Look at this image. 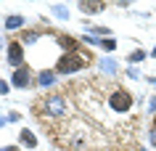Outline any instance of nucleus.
Listing matches in <instances>:
<instances>
[{
    "label": "nucleus",
    "instance_id": "nucleus-1",
    "mask_svg": "<svg viewBox=\"0 0 156 151\" xmlns=\"http://www.w3.org/2000/svg\"><path fill=\"white\" fill-rule=\"evenodd\" d=\"M85 64H87V56H85V53H80V50H74V53H64V56L58 59L56 69L61 72V74H69V72H77V69H82Z\"/></svg>",
    "mask_w": 156,
    "mask_h": 151
},
{
    "label": "nucleus",
    "instance_id": "nucleus-2",
    "mask_svg": "<svg viewBox=\"0 0 156 151\" xmlns=\"http://www.w3.org/2000/svg\"><path fill=\"white\" fill-rule=\"evenodd\" d=\"M108 106L114 111H119V114H122V111H130L132 109V95L124 90V88H119V90H114L108 95Z\"/></svg>",
    "mask_w": 156,
    "mask_h": 151
},
{
    "label": "nucleus",
    "instance_id": "nucleus-3",
    "mask_svg": "<svg viewBox=\"0 0 156 151\" xmlns=\"http://www.w3.org/2000/svg\"><path fill=\"white\" fill-rule=\"evenodd\" d=\"M8 61H11V67H21L24 64V45L21 42H11L8 45Z\"/></svg>",
    "mask_w": 156,
    "mask_h": 151
},
{
    "label": "nucleus",
    "instance_id": "nucleus-4",
    "mask_svg": "<svg viewBox=\"0 0 156 151\" xmlns=\"http://www.w3.org/2000/svg\"><path fill=\"white\" fill-rule=\"evenodd\" d=\"M11 82L16 85V88H27V85L32 82V74H29V69H24V67L13 69V72H11Z\"/></svg>",
    "mask_w": 156,
    "mask_h": 151
},
{
    "label": "nucleus",
    "instance_id": "nucleus-5",
    "mask_svg": "<svg viewBox=\"0 0 156 151\" xmlns=\"http://www.w3.org/2000/svg\"><path fill=\"white\" fill-rule=\"evenodd\" d=\"M58 45H64L66 53H74V50H80V42L74 40V37H69V34H58Z\"/></svg>",
    "mask_w": 156,
    "mask_h": 151
},
{
    "label": "nucleus",
    "instance_id": "nucleus-6",
    "mask_svg": "<svg viewBox=\"0 0 156 151\" xmlns=\"http://www.w3.org/2000/svg\"><path fill=\"white\" fill-rule=\"evenodd\" d=\"M82 13H101L103 11V3H90V0H82V3H77Z\"/></svg>",
    "mask_w": 156,
    "mask_h": 151
},
{
    "label": "nucleus",
    "instance_id": "nucleus-7",
    "mask_svg": "<svg viewBox=\"0 0 156 151\" xmlns=\"http://www.w3.org/2000/svg\"><path fill=\"white\" fill-rule=\"evenodd\" d=\"M48 109H50V114H61L64 111V101L53 95V98H48Z\"/></svg>",
    "mask_w": 156,
    "mask_h": 151
},
{
    "label": "nucleus",
    "instance_id": "nucleus-8",
    "mask_svg": "<svg viewBox=\"0 0 156 151\" xmlns=\"http://www.w3.org/2000/svg\"><path fill=\"white\" fill-rule=\"evenodd\" d=\"M21 143H24V146H29V149H34V146H37V138L32 135V130H21Z\"/></svg>",
    "mask_w": 156,
    "mask_h": 151
},
{
    "label": "nucleus",
    "instance_id": "nucleus-9",
    "mask_svg": "<svg viewBox=\"0 0 156 151\" xmlns=\"http://www.w3.org/2000/svg\"><path fill=\"white\" fill-rule=\"evenodd\" d=\"M21 24H24V19H21V16H8V19H5V29H19Z\"/></svg>",
    "mask_w": 156,
    "mask_h": 151
},
{
    "label": "nucleus",
    "instance_id": "nucleus-10",
    "mask_svg": "<svg viewBox=\"0 0 156 151\" xmlns=\"http://www.w3.org/2000/svg\"><path fill=\"white\" fill-rule=\"evenodd\" d=\"M53 77H56L53 72H42V74H40V85H50V82H53Z\"/></svg>",
    "mask_w": 156,
    "mask_h": 151
},
{
    "label": "nucleus",
    "instance_id": "nucleus-11",
    "mask_svg": "<svg viewBox=\"0 0 156 151\" xmlns=\"http://www.w3.org/2000/svg\"><path fill=\"white\" fill-rule=\"evenodd\" d=\"M101 48L106 50V53H111V50H114L116 45H114V40H103V42H101Z\"/></svg>",
    "mask_w": 156,
    "mask_h": 151
},
{
    "label": "nucleus",
    "instance_id": "nucleus-12",
    "mask_svg": "<svg viewBox=\"0 0 156 151\" xmlns=\"http://www.w3.org/2000/svg\"><path fill=\"white\" fill-rule=\"evenodd\" d=\"M37 40H40V34H37V32H27L24 34V42H37Z\"/></svg>",
    "mask_w": 156,
    "mask_h": 151
},
{
    "label": "nucleus",
    "instance_id": "nucleus-13",
    "mask_svg": "<svg viewBox=\"0 0 156 151\" xmlns=\"http://www.w3.org/2000/svg\"><path fill=\"white\" fill-rule=\"evenodd\" d=\"M143 56H146L143 50H135V53H130V61H143Z\"/></svg>",
    "mask_w": 156,
    "mask_h": 151
},
{
    "label": "nucleus",
    "instance_id": "nucleus-14",
    "mask_svg": "<svg viewBox=\"0 0 156 151\" xmlns=\"http://www.w3.org/2000/svg\"><path fill=\"white\" fill-rule=\"evenodd\" d=\"M3 151H19V149H16V146H5Z\"/></svg>",
    "mask_w": 156,
    "mask_h": 151
},
{
    "label": "nucleus",
    "instance_id": "nucleus-15",
    "mask_svg": "<svg viewBox=\"0 0 156 151\" xmlns=\"http://www.w3.org/2000/svg\"><path fill=\"white\" fill-rule=\"evenodd\" d=\"M151 138H154V143H156V127H154V135H151Z\"/></svg>",
    "mask_w": 156,
    "mask_h": 151
},
{
    "label": "nucleus",
    "instance_id": "nucleus-16",
    "mask_svg": "<svg viewBox=\"0 0 156 151\" xmlns=\"http://www.w3.org/2000/svg\"><path fill=\"white\" fill-rule=\"evenodd\" d=\"M154 56H156V48H154Z\"/></svg>",
    "mask_w": 156,
    "mask_h": 151
}]
</instances>
